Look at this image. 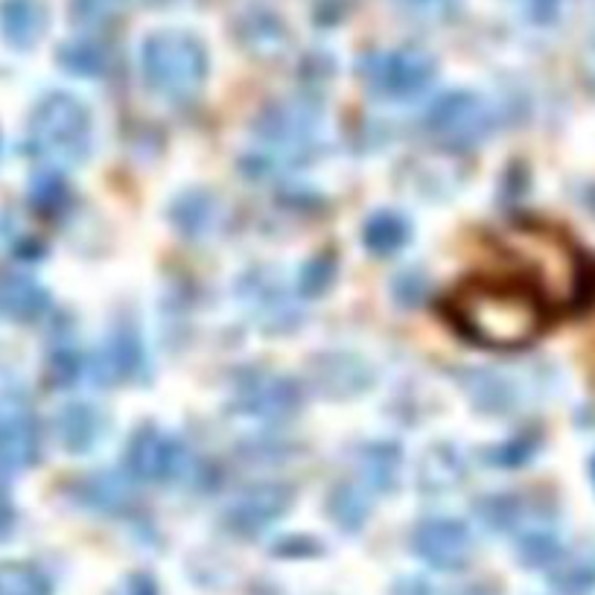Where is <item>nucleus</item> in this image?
<instances>
[{"label":"nucleus","mask_w":595,"mask_h":595,"mask_svg":"<svg viewBox=\"0 0 595 595\" xmlns=\"http://www.w3.org/2000/svg\"><path fill=\"white\" fill-rule=\"evenodd\" d=\"M447 319L485 348H526L549 324V307L522 277H470L444 301Z\"/></svg>","instance_id":"obj_1"},{"label":"nucleus","mask_w":595,"mask_h":595,"mask_svg":"<svg viewBox=\"0 0 595 595\" xmlns=\"http://www.w3.org/2000/svg\"><path fill=\"white\" fill-rule=\"evenodd\" d=\"M499 252L520 263L522 280L549 312H572L595 298V268L558 228L514 225L499 234Z\"/></svg>","instance_id":"obj_2"},{"label":"nucleus","mask_w":595,"mask_h":595,"mask_svg":"<svg viewBox=\"0 0 595 595\" xmlns=\"http://www.w3.org/2000/svg\"><path fill=\"white\" fill-rule=\"evenodd\" d=\"M143 79L173 102L194 100L208 76V53L187 33H155L143 42Z\"/></svg>","instance_id":"obj_3"},{"label":"nucleus","mask_w":595,"mask_h":595,"mask_svg":"<svg viewBox=\"0 0 595 595\" xmlns=\"http://www.w3.org/2000/svg\"><path fill=\"white\" fill-rule=\"evenodd\" d=\"M30 150L51 167H74L91 150V114L70 93H51L30 120Z\"/></svg>","instance_id":"obj_4"},{"label":"nucleus","mask_w":595,"mask_h":595,"mask_svg":"<svg viewBox=\"0 0 595 595\" xmlns=\"http://www.w3.org/2000/svg\"><path fill=\"white\" fill-rule=\"evenodd\" d=\"M362 79L368 91L383 100H409L427 91V85L436 79V62L429 53L415 47L374 53L362 62Z\"/></svg>","instance_id":"obj_5"},{"label":"nucleus","mask_w":595,"mask_h":595,"mask_svg":"<svg viewBox=\"0 0 595 595\" xmlns=\"http://www.w3.org/2000/svg\"><path fill=\"white\" fill-rule=\"evenodd\" d=\"M427 126L447 146L467 150V146H476V143H482L491 134V129H494V111L476 93L455 91L441 97L432 106Z\"/></svg>","instance_id":"obj_6"},{"label":"nucleus","mask_w":595,"mask_h":595,"mask_svg":"<svg viewBox=\"0 0 595 595\" xmlns=\"http://www.w3.org/2000/svg\"><path fill=\"white\" fill-rule=\"evenodd\" d=\"M190 462L194 459L187 453V447L161 429H141L129 444V470L137 482L173 485L178 478H185Z\"/></svg>","instance_id":"obj_7"},{"label":"nucleus","mask_w":595,"mask_h":595,"mask_svg":"<svg viewBox=\"0 0 595 595\" xmlns=\"http://www.w3.org/2000/svg\"><path fill=\"white\" fill-rule=\"evenodd\" d=\"M411 549L436 570H462L473 558V537L455 520H427L411 535Z\"/></svg>","instance_id":"obj_8"},{"label":"nucleus","mask_w":595,"mask_h":595,"mask_svg":"<svg viewBox=\"0 0 595 595\" xmlns=\"http://www.w3.org/2000/svg\"><path fill=\"white\" fill-rule=\"evenodd\" d=\"M293 503L289 487L284 485H257L236 496L234 503L228 505L225 522L236 535H261L272 522H277L286 514Z\"/></svg>","instance_id":"obj_9"},{"label":"nucleus","mask_w":595,"mask_h":595,"mask_svg":"<svg viewBox=\"0 0 595 595\" xmlns=\"http://www.w3.org/2000/svg\"><path fill=\"white\" fill-rule=\"evenodd\" d=\"M257 134L272 150L301 152L316 137V111L301 102H280L275 109L263 111L257 120Z\"/></svg>","instance_id":"obj_10"},{"label":"nucleus","mask_w":595,"mask_h":595,"mask_svg":"<svg viewBox=\"0 0 595 595\" xmlns=\"http://www.w3.org/2000/svg\"><path fill=\"white\" fill-rule=\"evenodd\" d=\"M298 406H301V397L293 383H286L284 377L254 374L240 386V409L249 418L286 420Z\"/></svg>","instance_id":"obj_11"},{"label":"nucleus","mask_w":595,"mask_h":595,"mask_svg":"<svg viewBox=\"0 0 595 595\" xmlns=\"http://www.w3.org/2000/svg\"><path fill=\"white\" fill-rule=\"evenodd\" d=\"M42 450L38 423L26 409L0 411V470L15 473V470L33 467Z\"/></svg>","instance_id":"obj_12"},{"label":"nucleus","mask_w":595,"mask_h":595,"mask_svg":"<svg viewBox=\"0 0 595 595\" xmlns=\"http://www.w3.org/2000/svg\"><path fill=\"white\" fill-rule=\"evenodd\" d=\"M53 432L67 453H91L93 447L102 441V436L109 432V418L91 403H70V406L59 409V415L53 420Z\"/></svg>","instance_id":"obj_13"},{"label":"nucleus","mask_w":595,"mask_h":595,"mask_svg":"<svg viewBox=\"0 0 595 595\" xmlns=\"http://www.w3.org/2000/svg\"><path fill=\"white\" fill-rule=\"evenodd\" d=\"M47 293L35 284L33 277L7 272L0 275V316L12 321H35L47 312Z\"/></svg>","instance_id":"obj_14"},{"label":"nucleus","mask_w":595,"mask_h":595,"mask_svg":"<svg viewBox=\"0 0 595 595\" xmlns=\"http://www.w3.org/2000/svg\"><path fill=\"white\" fill-rule=\"evenodd\" d=\"M47 15L42 0H3L0 3V30L12 47H33L44 33Z\"/></svg>","instance_id":"obj_15"},{"label":"nucleus","mask_w":595,"mask_h":595,"mask_svg":"<svg viewBox=\"0 0 595 595\" xmlns=\"http://www.w3.org/2000/svg\"><path fill=\"white\" fill-rule=\"evenodd\" d=\"M102 374L114 383H132L146 374V353L132 330H118L102 353Z\"/></svg>","instance_id":"obj_16"},{"label":"nucleus","mask_w":595,"mask_h":595,"mask_svg":"<svg viewBox=\"0 0 595 595\" xmlns=\"http://www.w3.org/2000/svg\"><path fill=\"white\" fill-rule=\"evenodd\" d=\"M76 499L88 505L91 511L118 514L132 503V485L120 473H93L76 485Z\"/></svg>","instance_id":"obj_17"},{"label":"nucleus","mask_w":595,"mask_h":595,"mask_svg":"<svg viewBox=\"0 0 595 595\" xmlns=\"http://www.w3.org/2000/svg\"><path fill=\"white\" fill-rule=\"evenodd\" d=\"M353 362V356H324L321 365L316 368V383L321 388H328V395L342 397V395H360L365 383H368V368L365 365H356V368H348Z\"/></svg>","instance_id":"obj_18"},{"label":"nucleus","mask_w":595,"mask_h":595,"mask_svg":"<svg viewBox=\"0 0 595 595\" xmlns=\"http://www.w3.org/2000/svg\"><path fill=\"white\" fill-rule=\"evenodd\" d=\"M362 240H365L371 254L388 257V254H397L403 245L409 243V222L397 217V213H377V217H371L365 222Z\"/></svg>","instance_id":"obj_19"},{"label":"nucleus","mask_w":595,"mask_h":595,"mask_svg":"<svg viewBox=\"0 0 595 595\" xmlns=\"http://www.w3.org/2000/svg\"><path fill=\"white\" fill-rule=\"evenodd\" d=\"M397 470H400V450L388 444H371L362 450L360 473L365 487L371 491H388L397 482Z\"/></svg>","instance_id":"obj_20"},{"label":"nucleus","mask_w":595,"mask_h":595,"mask_svg":"<svg viewBox=\"0 0 595 595\" xmlns=\"http://www.w3.org/2000/svg\"><path fill=\"white\" fill-rule=\"evenodd\" d=\"M126 7L129 0H74L70 15H74V24L82 30H106L126 15Z\"/></svg>","instance_id":"obj_21"},{"label":"nucleus","mask_w":595,"mask_h":595,"mask_svg":"<svg viewBox=\"0 0 595 595\" xmlns=\"http://www.w3.org/2000/svg\"><path fill=\"white\" fill-rule=\"evenodd\" d=\"M0 595H51V581L30 563H0Z\"/></svg>","instance_id":"obj_22"},{"label":"nucleus","mask_w":595,"mask_h":595,"mask_svg":"<svg viewBox=\"0 0 595 595\" xmlns=\"http://www.w3.org/2000/svg\"><path fill=\"white\" fill-rule=\"evenodd\" d=\"M59 62L76 76H102L109 70V56L97 42H70L59 51Z\"/></svg>","instance_id":"obj_23"},{"label":"nucleus","mask_w":595,"mask_h":595,"mask_svg":"<svg viewBox=\"0 0 595 595\" xmlns=\"http://www.w3.org/2000/svg\"><path fill=\"white\" fill-rule=\"evenodd\" d=\"M330 514L342 529H360L368 520V494L356 485L335 487L330 496Z\"/></svg>","instance_id":"obj_24"},{"label":"nucleus","mask_w":595,"mask_h":595,"mask_svg":"<svg viewBox=\"0 0 595 595\" xmlns=\"http://www.w3.org/2000/svg\"><path fill=\"white\" fill-rule=\"evenodd\" d=\"M208 217L210 205L201 194L185 196V199H178L176 208H173V219H176V225L181 228L185 234H199L201 228L208 225Z\"/></svg>","instance_id":"obj_25"},{"label":"nucleus","mask_w":595,"mask_h":595,"mask_svg":"<svg viewBox=\"0 0 595 595\" xmlns=\"http://www.w3.org/2000/svg\"><path fill=\"white\" fill-rule=\"evenodd\" d=\"M333 261H330V257H316V261L307 263L301 275H298V286H301V293L307 295V298H316V295H321L333 284Z\"/></svg>","instance_id":"obj_26"},{"label":"nucleus","mask_w":595,"mask_h":595,"mask_svg":"<svg viewBox=\"0 0 595 595\" xmlns=\"http://www.w3.org/2000/svg\"><path fill=\"white\" fill-rule=\"evenodd\" d=\"M554 552H558V543L549 531H535L522 540V561L526 563L552 561Z\"/></svg>","instance_id":"obj_27"},{"label":"nucleus","mask_w":595,"mask_h":595,"mask_svg":"<svg viewBox=\"0 0 595 595\" xmlns=\"http://www.w3.org/2000/svg\"><path fill=\"white\" fill-rule=\"evenodd\" d=\"M526 9H529L531 21H537V24H549V21L558 15L561 0H526Z\"/></svg>","instance_id":"obj_28"},{"label":"nucleus","mask_w":595,"mask_h":595,"mask_svg":"<svg viewBox=\"0 0 595 595\" xmlns=\"http://www.w3.org/2000/svg\"><path fill=\"white\" fill-rule=\"evenodd\" d=\"M114 595H158V590L146 575H132V579L120 584Z\"/></svg>","instance_id":"obj_29"},{"label":"nucleus","mask_w":595,"mask_h":595,"mask_svg":"<svg viewBox=\"0 0 595 595\" xmlns=\"http://www.w3.org/2000/svg\"><path fill=\"white\" fill-rule=\"evenodd\" d=\"M12 522H15V511H12V503H9V494L0 487V540L9 537L12 531Z\"/></svg>","instance_id":"obj_30"},{"label":"nucleus","mask_w":595,"mask_h":595,"mask_svg":"<svg viewBox=\"0 0 595 595\" xmlns=\"http://www.w3.org/2000/svg\"><path fill=\"white\" fill-rule=\"evenodd\" d=\"M462 595H491V593H485V590H467V593Z\"/></svg>","instance_id":"obj_31"},{"label":"nucleus","mask_w":595,"mask_h":595,"mask_svg":"<svg viewBox=\"0 0 595 595\" xmlns=\"http://www.w3.org/2000/svg\"><path fill=\"white\" fill-rule=\"evenodd\" d=\"M158 3H167V0H158Z\"/></svg>","instance_id":"obj_32"}]
</instances>
